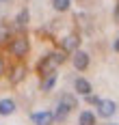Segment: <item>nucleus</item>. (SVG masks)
Listing matches in <instances>:
<instances>
[{
    "label": "nucleus",
    "mask_w": 119,
    "mask_h": 125,
    "mask_svg": "<svg viewBox=\"0 0 119 125\" xmlns=\"http://www.w3.org/2000/svg\"><path fill=\"white\" fill-rule=\"evenodd\" d=\"M113 48H115V52H117V54H119V37L115 39V43H113Z\"/></svg>",
    "instance_id": "nucleus-18"
},
{
    "label": "nucleus",
    "mask_w": 119,
    "mask_h": 125,
    "mask_svg": "<svg viewBox=\"0 0 119 125\" xmlns=\"http://www.w3.org/2000/svg\"><path fill=\"white\" fill-rule=\"evenodd\" d=\"M69 4H71V0H52V7H54V11H67L69 9Z\"/></svg>",
    "instance_id": "nucleus-15"
},
{
    "label": "nucleus",
    "mask_w": 119,
    "mask_h": 125,
    "mask_svg": "<svg viewBox=\"0 0 119 125\" xmlns=\"http://www.w3.org/2000/svg\"><path fill=\"white\" fill-rule=\"evenodd\" d=\"M80 45V37L78 35H67L63 41H61V48H63V52H76Z\"/></svg>",
    "instance_id": "nucleus-6"
},
{
    "label": "nucleus",
    "mask_w": 119,
    "mask_h": 125,
    "mask_svg": "<svg viewBox=\"0 0 119 125\" xmlns=\"http://www.w3.org/2000/svg\"><path fill=\"white\" fill-rule=\"evenodd\" d=\"M115 110H117V104L113 99H100L97 101V114H100V116L108 119V116L115 114Z\"/></svg>",
    "instance_id": "nucleus-3"
},
{
    "label": "nucleus",
    "mask_w": 119,
    "mask_h": 125,
    "mask_svg": "<svg viewBox=\"0 0 119 125\" xmlns=\"http://www.w3.org/2000/svg\"><path fill=\"white\" fill-rule=\"evenodd\" d=\"M113 17H115V22L119 24V2L115 4V13H113Z\"/></svg>",
    "instance_id": "nucleus-17"
},
{
    "label": "nucleus",
    "mask_w": 119,
    "mask_h": 125,
    "mask_svg": "<svg viewBox=\"0 0 119 125\" xmlns=\"http://www.w3.org/2000/svg\"><path fill=\"white\" fill-rule=\"evenodd\" d=\"M13 112H15V101L13 99H9V97L0 99V116H9Z\"/></svg>",
    "instance_id": "nucleus-9"
},
{
    "label": "nucleus",
    "mask_w": 119,
    "mask_h": 125,
    "mask_svg": "<svg viewBox=\"0 0 119 125\" xmlns=\"http://www.w3.org/2000/svg\"><path fill=\"white\" fill-rule=\"evenodd\" d=\"M78 125H95V114L89 110H82L78 116Z\"/></svg>",
    "instance_id": "nucleus-11"
},
{
    "label": "nucleus",
    "mask_w": 119,
    "mask_h": 125,
    "mask_svg": "<svg viewBox=\"0 0 119 125\" xmlns=\"http://www.w3.org/2000/svg\"><path fill=\"white\" fill-rule=\"evenodd\" d=\"M106 125H117V123H106Z\"/></svg>",
    "instance_id": "nucleus-20"
},
{
    "label": "nucleus",
    "mask_w": 119,
    "mask_h": 125,
    "mask_svg": "<svg viewBox=\"0 0 119 125\" xmlns=\"http://www.w3.org/2000/svg\"><path fill=\"white\" fill-rule=\"evenodd\" d=\"M30 119H33V123H35V125H52V123H54V114L50 112V110H41V112H35Z\"/></svg>",
    "instance_id": "nucleus-4"
},
{
    "label": "nucleus",
    "mask_w": 119,
    "mask_h": 125,
    "mask_svg": "<svg viewBox=\"0 0 119 125\" xmlns=\"http://www.w3.org/2000/svg\"><path fill=\"white\" fill-rule=\"evenodd\" d=\"M65 62V52H52V54H48V56H43L37 65V71H39L43 78L50 73H56V67L59 65H63Z\"/></svg>",
    "instance_id": "nucleus-1"
},
{
    "label": "nucleus",
    "mask_w": 119,
    "mask_h": 125,
    "mask_svg": "<svg viewBox=\"0 0 119 125\" xmlns=\"http://www.w3.org/2000/svg\"><path fill=\"white\" fill-rule=\"evenodd\" d=\"M2 71H4V61L0 58V75H2Z\"/></svg>",
    "instance_id": "nucleus-19"
},
{
    "label": "nucleus",
    "mask_w": 119,
    "mask_h": 125,
    "mask_svg": "<svg viewBox=\"0 0 119 125\" xmlns=\"http://www.w3.org/2000/svg\"><path fill=\"white\" fill-rule=\"evenodd\" d=\"M52 114H54V121H65L67 114H69V110H67V108H63V106L59 104V106H56V110H54Z\"/></svg>",
    "instance_id": "nucleus-14"
},
{
    "label": "nucleus",
    "mask_w": 119,
    "mask_h": 125,
    "mask_svg": "<svg viewBox=\"0 0 119 125\" xmlns=\"http://www.w3.org/2000/svg\"><path fill=\"white\" fill-rule=\"evenodd\" d=\"M9 50H11L13 56H26L28 50H30V43H28L26 37H15L11 41V45H9Z\"/></svg>",
    "instance_id": "nucleus-2"
},
{
    "label": "nucleus",
    "mask_w": 119,
    "mask_h": 125,
    "mask_svg": "<svg viewBox=\"0 0 119 125\" xmlns=\"http://www.w3.org/2000/svg\"><path fill=\"white\" fill-rule=\"evenodd\" d=\"M74 67L78 69V71H84L87 67H89V54L82 50H76L74 52Z\"/></svg>",
    "instance_id": "nucleus-5"
},
{
    "label": "nucleus",
    "mask_w": 119,
    "mask_h": 125,
    "mask_svg": "<svg viewBox=\"0 0 119 125\" xmlns=\"http://www.w3.org/2000/svg\"><path fill=\"white\" fill-rule=\"evenodd\" d=\"M54 84H56V73H50L43 78V82H41V91H52Z\"/></svg>",
    "instance_id": "nucleus-12"
},
{
    "label": "nucleus",
    "mask_w": 119,
    "mask_h": 125,
    "mask_svg": "<svg viewBox=\"0 0 119 125\" xmlns=\"http://www.w3.org/2000/svg\"><path fill=\"white\" fill-rule=\"evenodd\" d=\"M28 20H30V13H28V9H22V11L17 13V17H15V24H17V26H26Z\"/></svg>",
    "instance_id": "nucleus-13"
},
{
    "label": "nucleus",
    "mask_w": 119,
    "mask_h": 125,
    "mask_svg": "<svg viewBox=\"0 0 119 125\" xmlns=\"http://www.w3.org/2000/svg\"><path fill=\"white\" fill-rule=\"evenodd\" d=\"M59 104H61L63 108H67L69 112H71L74 108H78V99H76L71 93H63V95H61V99H59Z\"/></svg>",
    "instance_id": "nucleus-8"
},
{
    "label": "nucleus",
    "mask_w": 119,
    "mask_h": 125,
    "mask_svg": "<svg viewBox=\"0 0 119 125\" xmlns=\"http://www.w3.org/2000/svg\"><path fill=\"white\" fill-rule=\"evenodd\" d=\"M74 88L78 91V95H84V97H87V95H91V91H93V88H91V82H89L87 78H76Z\"/></svg>",
    "instance_id": "nucleus-7"
},
{
    "label": "nucleus",
    "mask_w": 119,
    "mask_h": 125,
    "mask_svg": "<svg viewBox=\"0 0 119 125\" xmlns=\"http://www.w3.org/2000/svg\"><path fill=\"white\" fill-rule=\"evenodd\" d=\"M24 75H26V67H24V65H17V67H13V73L9 78V82H11V84H20V82L24 80Z\"/></svg>",
    "instance_id": "nucleus-10"
},
{
    "label": "nucleus",
    "mask_w": 119,
    "mask_h": 125,
    "mask_svg": "<svg viewBox=\"0 0 119 125\" xmlns=\"http://www.w3.org/2000/svg\"><path fill=\"white\" fill-rule=\"evenodd\" d=\"M87 101H89V104H95V106H97V101H100V97H95V95H87Z\"/></svg>",
    "instance_id": "nucleus-16"
}]
</instances>
